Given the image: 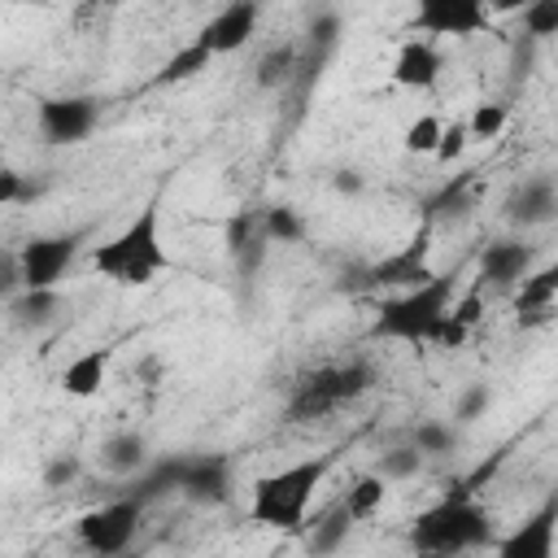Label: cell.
<instances>
[{
  "instance_id": "obj_1",
  "label": "cell",
  "mask_w": 558,
  "mask_h": 558,
  "mask_svg": "<svg viewBox=\"0 0 558 558\" xmlns=\"http://www.w3.org/2000/svg\"><path fill=\"white\" fill-rule=\"evenodd\" d=\"M331 453L318 458H301L292 466H279L262 480H253V497H248V523L257 527H275V532H305V514L310 501L318 493V484L331 471Z\"/></svg>"
},
{
  "instance_id": "obj_2",
  "label": "cell",
  "mask_w": 558,
  "mask_h": 558,
  "mask_svg": "<svg viewBox=\"0 0 558 558\" xmlns=\"http://www.w3.org/2000/svg\"><path fill=\"white\" fill-rule=\"evenodd\" d=\"M170 266V253L161 244V209L144 205L113 240H100L92 248V270L122 283V288H144Z\"/></svg>"
},
{
  "instance_id": "obj_3",
  "label": "cell",
  "mask_w": 558,
  "mask_h": 558,
  "mask_svg": "<svg viewBox=\"0 0 558 558\" xmlns=\"http://www.w3.org/2000/svg\"><path fill=\"white\" fill-rule=\"evenodd\" d=\"M375 362L371 357H344V362H323L305 375H296L288 401H283V418L288 423H318L344 405H353L357 397H366L375 388Z\"/></svg>"
},
{
  "instance_id": "obj_4",
  "label": "cell",
  "mask_w": 558,
  "mask_h": 558,
  "mask_svg": "<svg viewBox=\"0 0 558 558\" xmlns=\"http://www.w3.org/2000/svg\"><path fill=\"white\" fill-rule=\"evenodd\" d=\"M405 541H410L414 554H471V549L493 545L497 532H493L488 506H480L475 497L445 493L436 506L414 514Z\"/></svg>"
},
{
  "instance_id": "obj_5",
  "label": "cell",
  "mask_w": 558,
  "mask_h": 558,
  "mask_svg": "<svg viewBox=\"0 0 558 558\" xmlns=\"http://www.w3.org/2000/svg\"><path fill=\"white\" fill-rule=\"evenodd\" d=\"M453 305V270H436L427 283L405 288L397 296H384L375 305V323L371 336L375 340H405V344H423L432 323Z\"/></svg>"
},
{
  "instance_id": "obj_6",
  "label": "cell",
  "mask_w": 558,
  "mask_h": 558,
  "mask_svg": "<svg viewBox=\"0 0 558 558\" xmlns=\"http://www.w3.org/2000/svg\"><path fill=\"white\" fill-rule=\"evenodd\" d=\"M140 519H144V497L135 493H122L87 514H78L74 523V536L78 545L92 554V558H122L140 532Z\"/></svg>"
},
{
  "instance_id": "obj_7",
  "label": "cell",
  "mask_w": 558,
  "mask_h": 558,
  "mask_svg": "<svg viewBox=\"0 0 558 558\" xmlns=\"http://www.w3.org/2000/svg\"><path fill=\"white\" fill-rule=\"evenodd\" d=\"M83 231H57V235H31L17 253V288L22 292H48L61 283L70 262L78 257Z\"/></svg>"
},
{
  "instance_id": "obj_8",
  "label": "cell",
  "mask_w": 558,
  "mask_h": 558,
  "mask_svg": "<svg viewBox=\"0 0 558 558\" xmlns=\"http://www.w3.org/2000/svg\"><path fill=\"white\" fill-rule=\"evenodd\" d=\"M427 253H432V222H423V227L410 235L405 248H397V253L379 257L375 266H366L353 288H366V292H375V288H418V283H427V279L436 275V270L427 266Z\"/></svg>"
},
{
  "instance_id": "obj_9",
  "label": "cell",
  "mask_w": 558,
  "mask_h": 558,
  "mask_svg": "<svg viewBox=\"0 0 558 558\" xmlns=\"http://www.w3.org/2000/svg\"><path fill=\"white\" fill-rule=\"evenodd\" d=\"M96 118H100L96 96H44L35 105V126L44 144H78L92 135Z\"/></svg>"
},
{
  "instance_id": "obj_10",
  "label": "cell",
  "mask_w": 558,
  "mask_h": 558,
  "mask_svg": "<svg viewBox=\"0 0 558 558\" xmlns=\"http://www.w3.org/2000/svg\"><path fill=\"white\" fill-rule=\"evenodd\" d=\"M231 458L227 453H179L174 493L196 506H227L231 501Z\"/></svg>"
},
{
  "instance_id": "obj_11",
  "label": "cell",
  "mask_w": 558,
  "mask_h": 558,
  "mask_svg": "<svg viewBox=\"0 0 558 558\" xmlns=\"http://www.w3.org/2000/svg\"><path fill=\"white\" fill-rule=\"evenodd\" d=\"M410 26L423 31V39H436V35L466 39V35H484L488 31V9L480 0H423L414 9Z\"/></svg>"
},
{
  "instance_id": "obj_12",
  "label": "cell",
  "mask_w": 558,
  "mask_h": 558,
  "mask_svg": "<svg viewBox=\"0 0 558 558\" xmlns=\"http://www.w3.org/2000/svg\"><path fill=\"white\" fill-rule=\"evenodd\" d=\"M257 17H262V9H257L253 0H235V4L218 9V13L196 31V44H201L209 57H227V52H235V48H244V44L253 39Z\"/></svg>"
},
{
  "instance_id": "obj_13",
  "label": "cell",
  "mask_w": 558,
  "mask_h": 558,
  "mask_svg": "<svg viewBox=\"0 0 558 558\" xmlns=\"http://www.w3.org/2000/svg\"><path fill=\"white\" fill-rule=\"evenodd\" d=\"M554 519H558V501L545 497L536 514H527L519 527L493 541L497 558H554Z\"/></svg>"
},
{
  "instance_id": "obj_14",
  "label": "cell",
  "mask_w": 558,
  "mask_h": 558,
  "mask_svg": "<svg viewBox=\"0 0 558 558\" xmlns=\"http://www.w3.org/2000/svg\"><path fill=\"white\" fill-rule=\"evenodd\" d=\"M558 218V187L554 174H532L506 196V222L514 227H545Z\"/></svg>"
},
{
  "instance_id": "obj_15",
  "label": "cell",
  "mask_w": 558,
  "mask_h": 558,
  "mask_svg": "<svg viewBox=\"0 0 558 558\" xmlns=\"http://www.w3.org/2000/svg\"><path fill=\"white\" fill-rule=\"evenodd\" d=\"M532 262H536V244H527V240H493L480 253V283H493V288L523 283Z\"/></svg>"
},
{
  "instance_id": "obj_16",
  "label": "cell",
  "mask_w": 558,
  "mask_h": 558,
  "mask_svg": "<svg viewBox=\"0 0 558 558\" xmlns=\"http://www.w3.org/2000/svg\"><path fill=\"white\" fill-rule=\"evenodd\" d=\"M554 301H558V266L527 270V279H523L519 292H514V323H519L523 331L545 327V323L554 318Z\"/></svg>"
},
{
  "instance_id": "obj_17",
  "label": "cell",
  "mask_w": 558,
  "mask_h": 558,
  "mask_svg": "<svg viewBox=\"0 0 558 558\" xmlns=\"http://www.w3.org/2000/svg\"><path fill=\"white\" fill-rule=\"evenodd\" d=\"M440 70H445V57H440V48L432 39H405L397 48V61H392V83L423 92V87H432L440 78Z\"/></svg>"
},
{
  "instance_id": "obj_18",
  "label": "cell",
  "mask_w": 558,
  "mask_h": 558,
  "mask_svg": "<svg viewBox=\"0 0 558 558\" xmlns=\"http://www.w3.org/2000/svg\"><path fill=\"white\" fill-rule=\"evenodd\" d=\"M105 379H109V349H83L78 357H70L65 366H61V375H57V384H61V392L65 397H78V401H87V397H96L100 388H105Z\"/></svg>"
},
{
  "instance_id": "obj_19",
  "label": "cell",
  "mask_w": 558,
  "mask_h": 558,
  "mask_svg": "<svg viewBox=\"0 0 558 558\" xmlns=\"http://www.w3.org/2000/svg\"><path fill=\"white\" fill-rule=\"evenodd\" d=\"M100 462H105V471H113V475H144V466L153 462L148 458V436L144 432H113V436H105V445H100Z\"/></svg>"
},
{
  "instance_id": "obj_20",
  "label": "cell",
  "mask_w": 558,
  "mask_h": 558,
  "mask_svg": "<svg viewBox=\"0 0 558 558\" xmlns=\"http://www.w3.org/2000/svg\"><path fill=\"white\" fill-rule=\"evenodd\" d=\"M296 65H301V44H270L262 57H257V65H253V83L262 87V92H279V87H288V83H296Z\"/></svg>"
},
{
  "instance_id": "obj_21",
  "label": "cell",
  "mask_w": 558,
  "mask_h": 558,
  "mask_svg": "<svg viewBox=\"0 0 558 558\" xmlns=\"http://www.w3.org/2000/svg\"><path fill=\"white\" fill-rule=\"evenodd\" d=\"M227 248H231V257L240 266H248V270L257 266V257L266 248V240H262V209H240L227 222Z\"/></svg>"
},
{
  "instance_id": "obj_22",
  "label": "cell",
  "mask_w": 558,
  "mask_h": 558,
  "mask_svg": "<svg viewBox=\"0 0 558 558\" xmlns=\"http://www.w3.org/2000/svg\"><path fill=\"white\" fill-rule=\"evenodd\" d=\"M384 497H388V484H384L375 471H366V475H357V480L349 484V493H344L340 510H344L353 523H366V519L384 506Z\"/></svg>"
},
{
  "instance_id": "obj_23",
  "label": "cell",
  "mask_w": 558,
  "mask_h": 558,
  "mask_svg": "<svg viewBox=\"0 0 558 558\" xmlns=\"http://www.w3.org/2000/svg\"><path fill=\"white\" fill-rule=\"evenodd\" d=\"M209 52L196 44V39H187L183 48H174V57L153 74V87H170V83H187V78H196L201 70H209Z\"/></svg>"
},
{
  "instance_id": "obj_24",
  "label": "cell",
  "mask_w": 558,
  "mask_h": 558,
  "mask_svg": "<svg viewBox=\"0 0 558 558\" xmlns=\"http://www.w3.org/2000/svg\"><path fill=\"white\" fill-rule=\"evenodd\" d=\"M349 532H353V519H349L340 506H336V510H327V514L314 523L310 541H305V545H310V558H331V554L349 541Z\"/></svg>"
},
{
  "instance_id": "obj_25",
  "label": "cell",
  "mask_w": 558,
  "mask_h": 558,
  "mask_svg": "<svg viewBox=\"0 0 558 558\" xmlns=\"http://www.w3.org/2000/svg\"><path fill=\"white\" fill-rule=\"evenodd\" d=\"M262 240L266 244H301L305 240V218L292 205H270L262 209Z\"/></svg>"
},
{
  "instance_id": "obj_26",
  "label": "cell",
  "mask_w": 558,
  "mask_h": 558,
  "mask_svg": "<svg viewBox=\"0 0 558 558\" xmlns=\"http://www.w3.org/2000/svg\"><path fill=\"white\" fill-rule=\"evenodd\" d=\"M9 310H13V318L22 327H48L57 318V310H61V292L57 288H48V292H17L9 301Z\"/></svg>"
},
{
  "instance_id": "obj_27",
  "label": "cell",
  "mask_w": 558,
  "mask_h": 558,
  "mask_svg": "<svg viewBox=\"0 0 558 558\" xmlns=\"http://www.w3.org/2000/svg\"><path fill=\"white\" fill-rule=\"evenodd\" d=\"M466 122V140H497L501 131H506V122H510V105H501V100H484V105H475L471 109V118H462Z\"/></svg>"
},
{
  "instance_id": "obj_28",
  "label": "cell",
  "mask_w": 558,
  "mask_h": 558,
  "mask_svg": "<svg viewBox=\"0 0 558 558\" xmlns=\"http://www.w3.org/2000/svg\"><path fill=\"white\" fill-rule=\"evenodd\" d=\"M423 471V453L414 445H401V449H388L379 462H375V475L384 484H397V480H414Z\"/></svg>"
},
{
  "instance_id": "obj_29",
  "label": "cell",
  "mask_w": 558,
  "mask_h": 558,
  "mask_svg": "<svg viewBox=\"0 0 558 558\" xmlns=\"http://www.w3.org/2000/svg\"><path fill=\"white\" fill-rule=\"evenodd\" d=\"M440 131H445V122L436 118V113H418L410 126H405V153H418V157H432L436 153V144H440Z\"/></svg>"
},
{
  "instance_id": "obj_30",
  "label": "cell",
  "mask_w": 558,
  "mask_h": 558,
  "mask_svg": "<svg viewBox=\"0 0 558 558\" xmlns=\"http://www.w3.org/2000/svg\"><path fill=\"white\" fill-rule=\"evenodd\" d=\"M336 39H340V13H336V9L314 13V17H310V31H305V48H310L314 57H327V52L336 48Z\"/></svg>"
},
{
  "instance_id": "obj_31",
  "label": "cell",
  "mask_w": 558,
  "mask_h": 558,
  "mask_svg": "<svg viewBox=\"0 0 558 558\" xmlns=\"http://www.w3.org/2000/svg\"><path fill=\"white\" fill-rule=\"evenodd\" d=\"M523 35L527 39L558 35V0H532V4H523Z\"/></svg>"
},
{
  "instance_id": "obj_32",
  "label": "cell",
  "mask_w": 558,
  "mask_h": 558,
  "mask_svg": "<svg viewBox=\"0 0 558 558\" xmlns=\"http://www.w3.org/2000/svg\"><path fill=\"white\" fill-rule=\"evenodd\" d=\"M423 458L427 453H449L453 445H458V432L449 427V423H436V418H423L418 427H414V440H410Z\"/></svg>"
},
{
  "instance_id": "obj_33",
  "label": "cell",
  "mask_w": 558,
  "mask_h": 558,
  "mask_svg": "<svg viewBox=\"0 0 558 558\" xmlns=\"http://www.w3.org/2000/svg\"><path fill=\"white\" fill-rule=\"evenodd\" d=\"M466 187H471V174H458V179H449L423 209H427V222H436L440 214H458L462 205H466Z\"/></svg>"
},
{
  "instance_id": "obj_34",
  "label": "cell",
  "mask_w": 558,
  "mask_h": 558,
  "mask_svg": "<svg viewBox=\"0 0 558 558\" xmlns=\"http://www.w3.org/2000/svg\"><path fill=\"white\" fill-rule=\"evenodd\" d=\"M466 340H471V331H466V327H462V323H458V318H453V314L445 310V314H440V318L432 323V331H427V340H423V344H432V349H445V353H453V349H462Z\"/></svg>"
},
{
  "instance_id": "obj_35",
  "label": "cell",
  "mask_w": 558,
  "mask_h": 558,
  "mask_svg": "<svg viewBox=\"0 0 558 558\" xmlns=\"http://www.w3.org/2000/svg\"><path fill=\"white\" fill-rule=\"evenodd\" d=\"M488 405H493L488 384H471V388H462V392H458V401H453V418H458V423H475Z\"/></svg>"
},
{
  "instance_id": "obj_36",
  "label": "cell",
  "mask_w": 558,
  "mask_h": 558,
  "mask_svg": "<svg viewBox=\"0 0 558 558\" xmlns=\"http://www.w3.org/2000/svg\"><path fill=\"white\" fill-rule=\"evenodd\" d=\"M466 144H471V140H466V122H462V118H453V122H445L440 144H436V153H432V157H436V161H445V166H453V161L466 153Z\"/></svg>"
},
{
  "instance_id": "obj_37",
  "label": "cell",
  "mask_w": 558,
  "mask_h": 558,
  "mask_svg": "<svg viewBox=\"0 0 558 558\" xmlns=\"http://www.w3.org/2000/svg\"><path fill=\"white\" fill-rule=\"evenodd\" d=\"M83 475V462L74 453H57L44 462V488H70Z\"/></svg>"
},
{
  "instance_id": "obj_38",
  "label": "cell",
  "mask_w": 558,
  "mask_h": 558,
  "mask_svg": "<svg viewBox=\"0 0 558 558\" xmlns=\"http://www.w3.org/2000/svg\"><path fill=\"white\" fill-rule=\"evenodd\" d=\"M449 314H453V318H458L466 331H475V323L484 318V288H480V283H475V288H466V292H462V296L449 305Z\"/></svg>"
},
{
  "instance_id": "obj_39",
  "label": "cell",
  "mask_w": 558,
  "mask_h": 558,
  "mask_svg": "<svg viewBox=\"0 0 558 558\" xmlns=\"http://www.w3.org/2000/svg\"><path fill=\"white\" fill-rule=\"evenodd\" d=\"M26 196H31L26 174L13 170V166H4V170H0V205H17V201H26Z\"/></svg>"
},
{
  "instance_id": "obj_40",
  "label": "cell",
  "mask_w": 558,
  "mask_h": 558,
  "mask_svg": "<svg viewBox=\"0 0 558 558\" xmlns=\"http://www.w3.org/2000/svg\"><path fill=\"white\" fill-rule=\"evenodd\" d=\"M331 187H336L340 196H357V192L366 187V179H362V170H336V174H331Z\"/></svg>"
},
{
  "instance_id": "obj_41",
  "label": "cell",
  "mask_w": 558,
  "mask_h": 558,
  "mask_svg": "<svg viewBox=\"0 0 558 558\" xmlns=\"http://www.w3.org/2000/svg\"><path fill=\"white\" fill-rule=\"evenodd\" d=\"M13 283H17V257L0 253V310H4V301H9V292H13Z\"/></svg>"
},
{
  "instance_id": "obj_42",
  "label": "cell",
  "mask_w": 558,
  "mask_h": 558,
  "mask_svg": "<svg viewBox=\"0 0 558 558\" xmlns=\"http://www.w3.org/2000/svg\"><path fill=\"white\" fill-rule=\"evenodd\" d=\"M418 558H466V554H418Z\"/></svg>"
}]
</instances>
